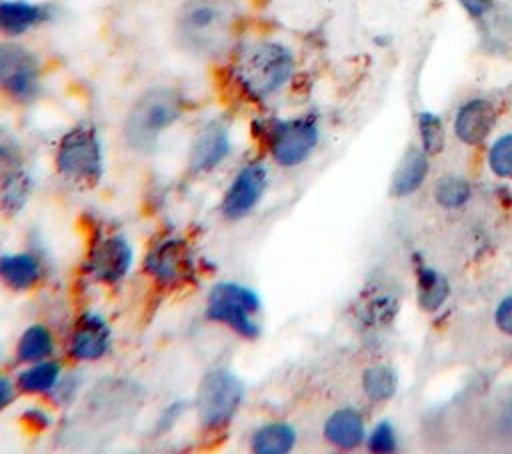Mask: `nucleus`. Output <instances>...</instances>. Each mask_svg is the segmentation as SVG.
Instances as JSON below:
<instances>
[{"label": "nucleus", "mask_w": 512, "mask_h": 454, "mask_svg": "<svg viewBox=\"0 0 512 454\" xmlns=\"http://www.w3.org/2000/svg\"><path fill=\"white\" fill-rule=\"evenodd\" d=\"M236 20L234 0H184L176 14V34L186 52L214 60L230 50Z\"/></svg>", "instance_id": "f257e3e1"}, {"label": "nucleus", "mask_w": 512, "mask_h": 454, "mask_svg": "<svg viewBox=\"0 0 512 454\" xmlns=\"http://www.w3.org/2000/svg\"><path fill=\"white\" fill-rule=\"evenodd\" d=\"M182 98L176 90L156 86L140 94L124 120V138L136 152L156 148L160 136L180 118Z\"/></svg>", "instance_id": "f03ea898"}, {"label": "nucleus", "mask_w": 512, "mask_h": 454, "mask_svg": "<svg viewBox=\"0 0 512 454\" xmlns=\"http://www.w3.org/2000/svg\"><path fill=\"white\" fill-rule=\"evenodd\" d=\"M292 72L294 56L278 42H254L246 46L234 70L242 90L256 100H266L282 90Z\"/></svg>", "instance_id": "7ed1b4c3"}, {"label": "nucleus", "mask_w": 512, "mask_h": 454, "mask_svg": "<svg viewBox=\"0 0 512 454\" xmlns=\"http://www.w3.org/2000/svg\"><path fill=\"white\" fill-rule=\"evenodd\" d=\"M58 172L74 184L92 186L104 170L102 146L90 126H76L64 134L56 150Z\"/></svg>", "instance_id": "20e7f679"}, {"label": "nucleus", "mask_w": 512, "mask_h": 454, "mask_svg": "<svg viewBox=\"0 0 512 454\" xmlns=\"http://www.w3.org/2000/svg\"><path fill=\"white\" fill-rule=\"evenodd\" d=\"M260 298L248 286L236 282H220L208 294L206 314L210 320L220 322L244 338H254L260 332L256 314Z\"/></svg>", "instance_id": "39448f33"}, {"label": "nucleus", "mask_w": 512, "mask_h": 454, "mask_svg": "<svg viewBox=\"0 0 512 454\" xmlns=\"http://www.w3.org/2000/svg\"><path fill=\"white\" fill-rule=\"evenodd\" d=\"M244 396V384L230 370H214L204 376L196 394L198 420L206 430L226 426Z\"/></svg>", "instance_id": "423d86ee"}, {"label": "nucleus", "mask_w": 512, "mask_h": 454, "mask_svg": "<svg viewBox=\"0 0 512 454\" xmlns=\"http://www.w3.org/2000/svg\"><path fill=\"white\" fill-rule=\"evenodd\" d=\"M0 86L18 102H30L38 96L40 64L38 58L22 44H0Z\"/></svg>", "instance_id": "0eeeda50"}, {"label": "nucleus", "mask_w": 512, "mask_h": 454, "mask_svg": "<svg viewBox=\"0 0 512 454\" xmlns=\"http://www.w3.org/2000/svg\"><path fill=\"white\" fill-rule=\"evenodd\" d=\"M318 142V126L312 118H294L276 124L270 150L278 164L296 166L304 162Z\"/></svg>", "instance_id": "6e6552de"}, {"label": "nucleus", "mask_w": 512, "mask_h": 454, "mask_svg": "<svg viewBox=\"0 0 512 454\" xmlns=\"http://www.w3.org/2000/svg\"><path fill=\"white\" fill-rule=\"evenodd\" d=\"M266 180H268V174L262 164L244 166L236 174V178L230 182V186L222 198L220 210H222L224 218L240 220V218L248 216L262 200L264 190H266Z\"/></svg>", "instance_id": "1a4fd4ad"}, {"label": "nucleus", "mask_w": 512, "mask_h": 454, "mask_svg": "<svg viewBox=\"0 0 512 454\" xmlns=\"http://www.w3.org/2000/svg\"><path fill=\"white\" fill-rule=\"evenodd\" d=\"M232 142L230 132L220 120H212L204 124L190 146L188 152V168L192 174H206L212 172L224 158L230 154Z\"/></svg>", "instance_id": "9d476101"}, {"label": "nucleus", "mask_w": 512, "mask_h": 454, "mask_svg": "<svg viewBox=\"0 0 512 454\" xmlns=\"http://www.w3.org/2000/svg\"><path fill=\"white\" fill-rule=\"evenodd\" d=\"M132 266V246L122 236H104L90 252L88 268L104 284L120 282Z\"/></svg>", "instance_id": "9b49d317"}, {"label": "nucleus", "mask_w": 512, "mask_h": 454, "mask_svg": "<svg viewBox=\"0 0 512 454\" xmlns=\"http://www.w3.org/2000/svg\"><path fill=\"white\" fill-rule=\"evenodd\" d=\"M112 342L106 320L98 314H84L76 324L70 340V356L82 362L102 358Z\"/></svg>", "instance_id": "f8f14e48"}, {"label": "nucleus", "mask_w": 512, "mask_h": 454, "mask_svg": "<svg viewBox=\"0 0 512 454\" xmlns=\"http://www.w3.org/2000/svg\"><path fill=\"white\" fill-rule=\"evenodd\" d=\"M496 124V108L484 98L464 102L454 118V132L464 144H480Z\"/></svg>", "instance_id": "ddd939ff"}, {"label": "nucleus", "mask_w": 512, "mask_h": 454, "mask_svg": "<svg viewBox=\"0 0 512 454\" xmlns=\"http://www.w3.org/2000/svg\"><path fill=\"white\" fill-rule=\"evenodd\" d=\"M146 268L162 284H176L192 272L190 254L178 240H170L154 248L146 260Z\"/></svg>", "instance_id": "4468645a"}, {"label": "nucleus", "mask_w": 512, "mask_h": 454, "mask_svg": "<svg viewBox=\"0 0 512 454\" xmlns=\"http://www.w3.org/2000/svg\"><path fill=\"white\" fill-rule=\"evenodd\" d=\"M40 262L28 252L6 254L0 258V280L12 290H28L40 280Z\"/></svg>", "instance_id": "2eb2a0df"}, {"label": "nucleus", "mask_w": 512, "mask_h": 454, "mask_svg": "<svg viewBox=\"0 0 512 454\" xmlns=\"http://www.w3.org/2000/svg\"><path fill=\"white\" fill-rule=\"evenodd\" d=\"M324 434L328 442L338 448H356L364 438V422L358 412L344 408L336 410L324 424Z\"/></svg>", "instance_id": "dca6fc26"}, {"label": "nucleus", "mask_w": 512, "mask_h": 454, "mask_svg": "<svg viewBox=\"0 0 512 454\" xmlns=\"http://www.w3.org/2000/svg\"><path fill=\"white\" fill-rule=\"evenodd\" d=\"M44 16L38 4L26 0L0 2V32L6 36H20L34 28Z\"/></svg>", "instance_id": "f3484780"}, {"label": "nucleus", "mask_w": 512, "mask_h": 454, "mask_svg": "<svg viewBox=\"0 0 512 454\" xmlns=\"http://www.w3.org/2000/svg\"><path fill=\"white\" fill-rule=\"evenodd\" d=\"M426 172H428L426 152H422L418 148H410L394 174V182H392L394 194H398V196L412 194L424 182Z\"/></svg>", "instance_id": "a211bd4d"}, {"label": "nucleus", "mask_w": 512, "mask_h": 454, "mask_svg": "<svg viewBox=\"0 0 512 454\" xmlns=\"http://www.w3.org/2000/svg\"><path fill=\"white\" fill-rule=\"evenodd\" d=\"M60 382V364L50 360L32 362L26 370L18 374V388L28 394H48Z\"/></svg>", "instance_id": "6ab92c4d"}, {"label": "nucleus", "mask_w": 512, "mask_h": 454, "mask_svg": "<svg viewBox=\"0 0 512 454\" xmlns=\"http://www.w3.org/2000/svg\"><path fill=\"white\" fill-rule=\"evenodd\" d=\"M294 442V428L282 422L266 424L252 434V450L260 454H284L294 446Z\"/></svg>", "instance_id": "aec40b11"}, {"label": "nucleus", "mask_w": 512, "mask_h": 454, "mask_svg": "<svg viewBox=\"0 0 512 454\" xmlns=\"http://www.w3.org/2000/svg\"><path fill=\"white\" fill-rule=\"evenodd\" d=\"M52 350L54 340L50 330L42 324H34L22 332L16 346V356L20 362H38L46 360L52 354Z\"/></svg>", "instance_id": "412c9836"}, {"label": "nucleus", "mask_w": 512, "mask_h": 454, "mask_svg": "<svg viewBox=\"0 0 512 454\" xmlns=\"http://www.w3.org/2000/svg\"><path fill=\"white\" fill-rule=\"evenodd\" d=\"M448 282L432 268L418 270V302L424 310H438L448 296Z\"/></svg>", "instance_id": "4be33fe9"}, {"label": "nucleus", "mask_w": 512, "mask_h": 454, "mask_svg": "<svg viewBox=\"0 0 512 454\" xmlns=\"http://www.w3.org/2000/svg\"><path fill=\"white\" fill-rule=\"evenodd\" d=\"M362 384H364V392L372 400L380 402V400H388L394 396L396 386H398V376L390 366L376 364L364 372Z\"/></svg>", "instance_id": "5701e85b"}, {"label": "nucleus", "mask_w": 512, "mask_h": 454, "mask_svg": "<svg viewBox=\"0 0 512 454\" xmlns=\"http://www.w3.org/2000/svg\"><path fill=\"white\" fill-rule=\"evenodd\" d=\"M30 178L26 176V172L18 170L14 174H10L8 178L2 180V190H0V206L8 212V214H14L18 212L28 196H30Z\"/></svg>", "instance_id": "b1692460"}, {"label": "nucleus", "mask_w": 512, "mask_h": 454, "mask_svg": "<svg viewBox=\"0 0 512 454\" xmlns=\"http://www.w3.org/2000/svg\"><path fill=\"white\" fill-rule=\"evenodd\" d=\"M418 132L426 154H438L444 148V126L442 120L432 112L418 114Z\"/></svg>", "instance_id": "393cba45"}, {"label": "nucleus", "mask_w": 512, "mask_h": 454, "mask_svg": "<svg viewBox=\"0 0 512 454\" xmlns=\"http://www.w3.org/2000/svg\"><path fill=\"white\" fill-rule=\"evenodd\" d=\"M470 198V184L460 176H446L436 186V200L446 208H458Z\"/></svg>", "instance_id": "a878e982"}, {"label": "nucleus", "mask_w": 512, "mask_h": 454, "mask_svg": "<svg viewBox=\"0 0 512 454\" xmlns=\"http://www.w3.org/2000/svg\"><path fill=\"white\" fill-rule=\"evenodd\" d=\"M22 150L18 140L4 128H0V180L20 170Z\"/></svg>", "instance_id": "bb28decb"}, {"label": "nucleus", "mask_w": 512, "mask_h": 454, "mask_svg": "<svg viewBox=\"0 0 512 454\" xmlns=\"http://www.w3.org/2000/svg\"><path fill=\"white\" fill-rule=\"evenodd\" d=\"M488 164L496 176H512V134H504L492 144L488 152Z\"/></svg>", "instance_id": "cd10ccee"}, {"label": "nucleus", "mask_w": 512, "mask_h": 454, "mask_svg": "<svg viewBox=\"0 0 512 454\" xmlns=\"http://www.w3.org/2000/svg\"><path fill=\"white\" fill-rule=\"evenodd\" d=\"M368 448L372 452H392L396 448V432L390 422H380L368 436Z\"/></svg>", "instance_id": "c85d7f7f"}, {"label": "nucleus", "mask_w": 512, "mask_h": 454, "mask_svg": "<svg viewBox=\"0 0 512 454\" xmlns=\"http://www.w3.org/2000/svg\"><path fill=\"white\" fill-rule=\"evenodd\" d=\"M496 324L502 332L512 336V296L504 298L496 308Z\"/></svg>", "instance_id": "c756f323"}, {"label": "nucleus", "mask_w": 512, "mask_h": 454, "mask_svg": "<svg viewBox=\"0 0 512 454\" xmlns=\"http://www.w3.org/2000/svg\"><path fill=\"white\" fill-rule=\"evenodd\" d=\"M458 2L474 18L484 16L492 8V4H494V0H458Z\"/></svg>", "instance_id": "7c9ffc66"}, {"label": "nucleus", "mask_w": 512, "mask_h": 454, "mask_svg": "<svg viewBox=\"0 0 512 454\" xmlns=\"http://www.w3.org/2000/svg\"><path fill=\"white\" fill-rule=\"evenodd\" d=\"M14 400V386L6 376H0V410H4Z\"/></svg>", "instance_id": "2f4dec72"}]
</instances>
